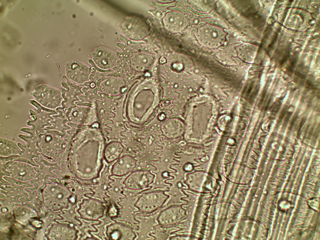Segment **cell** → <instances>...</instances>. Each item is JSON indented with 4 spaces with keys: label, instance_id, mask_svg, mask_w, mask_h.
I'll use <instances>...</instances> for the list:
<instances>
[{
    "label": "cell",
    "instance_id": "6da1fadb",
    "mask_svg": "<svg viewBox=\"0 0 320 240\" xmlns=\"http://www.w3.org/2000/svg\"><path fill=\"white\" fill-rule=\"evenodd\" d=\"M104 148V138L98 130L89 128L78 133L73 142L71 160L78 178L89 180L98 176Z\"/></svg>",
    "mask_w": 320,
    "mask_h": 240
},
{
    "label": "cell",
    "instance_id": "7a4b0ae2",
    "mask_svg": "<svg viewBox=\"0 0 320 240\" xmlns=\"http://www.w3.org/2000/svg\"><path fill=\"white\" fill-rule=\"evenodd\" d=\"M197 36L202 44L212 48L220 45L224 42L225 37L222 29L210 25L200 28L197 32Z\"/></svg>",
    "mask_w": 320,
    "mask_h": 240
},
{
    "label": "cell",
    "instance_id": "3957f363",
    "mask_svg": "<svg viewBox=\"0 0 320 240\" xmlns=\"http://www.w3.org/2000/svg\"><path fill=\"white\" fill-rule=\"evenodd\" d=\"M168 197L162 191L148 192L139 198L135 206L142 212H151L162 206Z\"/></svg>",
    "mask_w": 320,
    "mask_h": 240
},
{
    "label": "cell",
    "instance_id": "277c9868",
    "mask_svg": "<svg viewBox=\"0 0 320 240\" xmlns=\"http://www.w3.org/2000/svg\"><path fill=\"white\" fill-rule=\"evenodd\" d=\"M65 73L69 80L82 84L90 80L91 73L87 65L79 60H73L66 63Z\"/></svg>",
    "mask_w": 320,
    "mask_h": 240
},
{
    "label": "cell",
    "instance_id": "5b68a950",
    "mask_svg": "<svg viewBox=\"0 0 320 240\" xmlns=\"http://www.w3.org/2000/svg\"><path fill=\"white\" fill-rule=\"evenodd\" d=\"M33 92L34 98L43 105L52 108L59 106L61 97L59 91L48 85H43Z\"/></svg>",
    "mask_w": 320,
    "mask_h": 240
},
{
    "label": "cell",
    "instance_id": "8992f818",
    "mask_svg": "<svg viewBox=\"0 0 320 240\" xmlns=\"http://www.w3.org/2000/svg\"><path fill=\"white\" fill-rule=\"evenodd\" d=\"M91 54L94 63L101 69H110L117 65L118 59L116 53L108 48L102 47L97 48Z\"/></svg>",
    "mask_w": 320,
    "mask_h": 240
},
{
    "label": "cell",
    "instance_id": "52a82bcc",
    "mask_svg": "<svg viewBox=\"0 0 320 240\" xmlns=\"http://www.w3.org/2000/svg\"><path fill=\"white\" fill-rule=\"evenodd\" d=\"M105 207L101 202L94 199L83 200L78 212L81 216L90 220H96L103 215Z\"/></svg>",
    "mask_w": 320,
    "mask_h": 240
},
{
    "label": "cell",
    "instance_id": "ba28073f",
    "mask_svg": "<svg viewBox=\"0 0 320 240\" xmlns=\"http://www.w3.org/2000/svg\"><path fill=\"white\" fill-rule=\"evenodd\" d=\"M153 179V175L148 171H137L128 176L123 183L129 189L138 190L147 187L152 183Z\"/></svg>",
    "mask_w": 320,
    "mask_h": 240
},
{
    "label": "cell",
    "instance_id": "9c48e42d",
    "mask_svg": "<svg viewBox=\"0 0 320 240\" xmlns=\"http://www.w3.org/2000/svg\"><path fill=\"white\" fill-rule=\"evenodd\" d=\"M69 118L73 123L79 125H88L96 119V113L92 108L84 106H77L72 108L69 114Z\"/></svg>",
    "mask_w": 320,
    "mask_h": 240
},
{
    "label": "cell",
    "instance_id": "30bf717a",
    "mask_svg": "<svg viewBox=\"0 0 320 240\" xmlns=\"http://www.w3.org/2000/svg\"><path fill=\"white\" fill-rule=\"evenodd\" d=\"M185 215L184 210L180 206L169 207L162 211L158 218L160 224L169 225L180 222Z\"/></svg>",
    "mask_w": 320,
    "mask_h": 240
},
{
    "label": "cell",
    "instance_id": "8fae6325",
    "mask_svg": "<svg viewBox=\"0 0 320 240\" xmlns=\"http://www.w3.org/2000/svg\"><path fill=\"white\" fill-rule=\"evenodd\" d=\"M106 234L110 239L133 240L135 237V234L131 228L118 223H112L108 226Z\"/></svg>",
    "mask_w": 320,
    "mask_h": 240
},
{
    "label": "cell",
    "instance_id": "7c38bea8",
    "mask_svg": "<svg viewBox=\"0 0 320 240\" xmlns=\"http://www.w3.org/2000/svg\"><path fill=\"white\" fill-rule=\"evenodd\" d=\"M136 162L132 157L125 155L119 158L113 165L112 173L114 175L120 176L131 172L135 167Z\"/></svg>",
    "mask_w": 320,
    "mask_h": 240
},
{
    "label": "cell",
    "instance_id": "4fadbf2b",
    "mask_svg": "<svg viewBox=\"0 0 320 240\" xmlns=\"http://www.w3.org/2000/svg\"><path fill=\"white\" fill-rule=\"evenodd\" d=\"M123 84V81L120 78L111 77L106 78L100 85L103 92L110 95H116L120 93Z\"/></svg>",
    "mask_w": 320,
    "mask_h": 240
},
{
    "label": "cell",
    "instance_id": "5bb4252c",
    "mask_svg": "<svg viewBox=\"0 0 320 240\" xmlns=\"http://www.w3.org/2000/svg\"><path fill=\"white\" fill-rule=\"evenodd\" d=\"M124 149L123 145L120 142L113 141L108 143L104 150V157L109 163L118 158Z\"/></svg>",
    "mask_w": 320,
    "mask_h": 240
},
{
    "label": "cell",
    "instance_id": "9a60e30c",
    "mask_svg": "<svg viewBox=\"0 0 320 240\" xmlns=\"http://www.w3.org/2000/svg\"><path fill=\"white\" fill-rule=\"evenodd\" d=\"M173 13V14L171 13V15H168L166 17L165 19V23L166 25L168 26V28H170V29L173 30L174 26V30H179V28L181 29L185 25L186 23L185 18L182 14L180 15L179 13Z\"/></svg>",
    "mask_w": 320,
    "mask_h": 240
},
{
    "label": "cell",
    "instance_id": "2e32d148",
    "mask_svg": "<svg viewBox=\"0 0 320 240\" xmlns=\"http://www.w3.org/2000/svg\"><path fill=\"white\" fill-rule=\"evenodd\" d=\"M162 131L164 135L167 137L174 138L181 134L182 129L179 125L174 126L166 124L162 128Z\"/></svg>",
    "mask_w": 320,
    "mask_h": 240
},
{
    "label": "cell",
    "instance_id": "e0dca14e",
    "mask_svg": "<svg viewBox=\"0 0 320 240\" xmlns=\"http://www.w3.org/2000/svg\"><path fill=\"white\" fill-rule=\"evenodd\" d=\"M109 212L111 216H116L117 215V211L115 207L112 206L110 209Z\"/></svg>",
    "mask_w": 320,
    "mask_h": 240
}]
</instances>
